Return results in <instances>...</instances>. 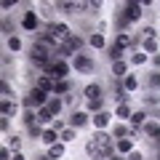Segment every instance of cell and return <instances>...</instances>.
Returning a JSON list of instances; mask_svg holds the SVG:
<instances>
[{
	"label": "cell",
	"instance_id": "cell-1",
	"mask_svg": "<svg viewBox=\"0 0 160 160\" xmlns=\"http://www.w3.org/2000/svg\"><path fill=\"white\" fill-rule=\"evenodd\" d=\"M46 32L51 35L53 43H64V40L72 35V29H69L67 24H62V22H53V24H48V27H46Z\"/></svg>",
	"mask_w": 160,
	"mask_h": 160
},
{
	"label": "cell",
	"instance_id": "cell-2",
	"mask_svg": "<svg viewBox=\"0 0 160 160\" xmlns=\"http://www.w3.org/2000/svg\"><path fill=\"white\" fill-rule=\"evenodd\" d=\"M46 75H51L56 83H59V80H67V75H69V64L62 62V59H56V62H53L51 67L46 69Z\"/></svg>",
	"mask_w": 160,
	"mask_h": 160
},
{
	"label": "cell",
	"instance_id": "cell-3",
	"mask_svg": "<svg viewBox=\"0 0 160 160\" xmlns=\"http://www.w3.org/2000/svg\"><path fill=\"white\" fill-rule=\"evenodd\" d=\"M72 67L78 69V72H83V75H91L93 69H96V64H93V59H88L86 53H78V56H72Z\"/></svg>",
	"mask_w": 160,
	"mask_h": 160
},
{
	"label": "cell",
	"instance_id": "cell-4",
	"mask_svg": "<svg viewBox=\"0 0 160 160\" xmlns=\"http://www.w3.org/2000/svg\"><path fill=\"white\" fill-rule=\"evenodd\" d=\"M93 142H96L99 147H102L104 152L109 155V158L115 155V139L109 136V133H104V131H96V133H93Z\"/></svg>",
	"mask_w": 160,
	"mask_h": 160
},
{
	"label": "cell",
	"instance_id": "cell-5",
	"mask_svg": "<svg viewBox=\"0 0 160 160\" xmlns=\"http://www.w3.org/2000/svg\"><path fill=\"white\" fill-rule=\"evenodd\" d=\"M86 155H88L91 160H109V155L104 152V149L99 147L93 139H88V142H86Z\"/></svg>",
	"mask_w": 160,
	"mask_h": 160
},
{
	"label": "cell",
	"instance_id": "cell-6",
	"mask_svg": "<svg viewBox=\"0 0 160 160\" xmlns=\"http://www.w3.org/2000/svg\"><path fill=\"white\" fill-rule=\"evenodd\" d=\"M142 13H144V11H142V3H128L126 11H123V19L131 24V22H139V16H142Z\"/></svg>",
	"mask_w": 160,
	"mask_h": 160
},
{
	"label": "cell",
	"instance_id": "cell-7",
	"mask_svg": "<svg viewBox=\"0 0 160 160\" xmlns=\"http://www.w3.org/2000/svg\"><path fill=\"white\" fill-rule=\"evenodd\" d=\"M38 24H40V16L35 11H27L24 13V19H22V27L27 29V32H35V29H38Z\"/></svg>",
	"mask_w": 160,
	"mask_h": 160
},
{
	"label": "cell",
	"instance_id": "cell-8",
	"mask_svg": "<svg viewBox=\"0 0 160 160\" xmlns=\"http://www.w3.org/2000/svg\"><path fill=\"white\" fill-rule=\"evenodd\" d=\"M53 86H56V80H53L51 75H40L35 88H40V91H46V93H53Z\"/></svg>",
	"mask_w": 160,
	"mask_h": 160
},
{
	"label": "cell",
	"instance_id": "cell-9",
	"mask_svg": "<svg viewBox=\"0 0 160 160\" xmlns=\"http://www.w3.org/2000/svg\"><path fill=\"white\" fill-rule=\"evenodd\" d=\"M53 13H56V6H53V3H43V6H40V13H38V16L43 19V22L53 24Z\"/></svg>",
	"mask_w": 160,
	"mask_h": 160
},
{
	"label": "cell",
	"instance_id": "cell-10",
	"mask_svg": "<svg viewBox=\"0 0 160 160\" xmlns=\"http://www.w3.org/2000/svg\"><path fill=\"white\" fill-rule=\"evenodd\" d=\"M144 133H147L152 142H158L160 139V123L158 120H147V123H144Z\"/></svg>",
	"mask_w": 160,
	"mask_h": 160
},
{
	"label": "cell",
	"instance_id": "cell-11",
	"mask_svg": "<svg viewBox=\"0 0 160 160\" xmlns=\"http://www.w3.org/2000/svg\"><path fill=\"white\" fill-rule=\"evenodd\" d=\"M88 120H91L88 112H80V109H78V112H72V118H69V126H72V128H83Z\"/></svg>",
	"mask_w": 160,
	"mask_h": 160
},
{
	"label": "cell",
	"instance_id": "cell-12",
	"mask_svg": "<svg viewBox=\"0 0 160 160\" xmlns=\"http://www.w3.org/2000/svg\"><path fill=\"white\" fill-rule=\"evenodd\" d=\"M83 93H86L88 102H96V99H102V86H99V83H88Z\"/></svg>",
	"mask_w": 160,
	"mask_h": 160
},
{
	"label": "cell",
	"instance_id": "cell-13",
	"mask_svg": "<svg viewBox=\"0 0 160 160\" xmlns=\"http://www.w3.org/2000/svg\"><path fill=\"white\" fill-rule=\"evenodd\" d=\"M0 112H3V118H13V115H16V102H13V99H3Z\"/></svg>",
	"mask_w": 160,
	"mask_h": 160
},
{
	"label": "cell",
	"instance_id": "cell-14",
	"mask_svg": "<svg viewBox=\"0 0 160 160\" xmlns=\"http://www.w3.org/2000/svg\"><path fill=\"white\" fill-rule=\"evenodd\" d=\"M109 120H112V115L102 109V112H96V118H93V126H96L99 131H102V128H107V126H109Z\"/></svg>",
	"mask_w": 160,
	"mask_h": 160
},
{
	"label": "cell",
	"instance_id": "cell-15",
	"mask_svg": "<svg viewBox=\"0 0 160 160\" xmlns=\"http://www.w3.org/2000/svg\"><path fill=\"white\" fill-rule=\"evenodd\" d=\"M40 142L48 144V147H51V144H56V142H59V131H56V128H46V131H43V136H40Z\"/></svg>",
	"mask_w": 160,
	"mask_h": 160
},
{
	"label": "cell",
	"instance_id": "cell-16",
	"mask_svg": "<svg viewBox=\"0 0 160 160\" xmlns=\"http://www.w3.org/2000/svg\"><path fill=\"white\" fill-rule=\"evenodd\" d=\"M51 120H56V115H53L48 107H40L38 109V123H40V126H43V123H51Z\"/></svg>",
	"mask_w": 160,
	"mask_h": 160
},
{
	"label": "cell",
	"instance_id": "cell-17",
	"mask_svg": "<svg viewBox=\"0 0 160 160\" xmlns=\"http://www.w3.org/2000/svg\"><path fill=\"white\" fill-rule=\"evenodd\" d=\"M115 149H118V152H123V155H131V152H133V142H131V139H118Z\"/></svg>",
	"mask_w": 160,
	"mask_h": 160
},
{
	"label": "cell",
	"instance_id": "cell-18",
	"mask_svg": "<svg viewBox=\"0 0 160 160\" xmlns=\"http://www.w3.org/2000/svg\"><path fill=\"white\" fill-rule=\"evenodd\" d=\"M48 158H51V160H56V158H64V144L62 142H56V144H51V147H48Z\"/></svg>",
	"mask_w": 160,
	"mask_h": 160
},
{
	"label": "cell",
	"instance_id": "cell-19",
	"mask_svg": "<svg viewBox=\"0 0 160 160\" xmlns=\"http://www.w3.org/2000/svg\"><path fill=\"white\" fill-rule=\"evenodd\" d=\"M147 118H149V115H147V112H142V109H139V112H133V115H131V128L144 126V123H147Z\"/></svg>",
	"mask_w": 160,
	"mask_h": 160
},
{
	"label": "cell",
	"instance_id": "cell-20",
	"mask_svg": "<svg viewBox=\"0 0 160 160\" xmlns=\"http://www.w3.org/2000/svg\"><path fill=\"white\" fill-rule=\"evenodd\" d=\"M46 107L51 109L53 115H59V112H62V107H64V99H59V96H51V99H48V104H46Z\"/></svg>",
	"mask_w": 160,
	"mask_h": 160
},
{
	"label": "cell",
	"instance_id": "cell-21",
	"mask_svg": "<svg viewBox=\"0 0 160 160\" xmlns=\"http://www.w3.org/2000/svg\"><path fill=\"white\" fill-rule=\"evenodd\" d=\"M115 43H118V46L123 48V51L133 46V40H131V35H128V32H118V40H115Z\"/></svg>",
	"mask_w": 160,
	"mask_h": 160
},
{
	"label": "cell",
	"instance_id": "cell-22",
	"mask_svg": "<svg viewBox=\"0 0 160 160\" xmlns=\"http://www.w3.org/2000/svg\"><path fill=\"white\" fill-rule=\"evenodd\" d=\"M147 59H149V56L142 51V48H133V53H131V64H136V67H139V64H144Z\"/></svg>",
	"mask_w": 160,
	"mask_h": 160
},
{
	"label": "cell",
	"instance_id": "cell-23",
	"mask_svg": "<svg viewBox=\"0 0 160 160\" xmlns=\"http://www.w3.org/2000/svg\"><path fill=\"white\" fill-rule=\"evenodd\" d=\"M67 93H69V83L67 80H59L53 86V96H67Z\"/></svg>",
	"mask_w": 160,
	"mask_h": 160
},
{
	"label": "cell",
	"instance_id": "cell-24",
	"mask_svg": "<svg viewBox=\"0 0 160 160\" xmlns=\"http://www.w3.org/2000/svg\"><path fill=\"white\" fill-rule=\"evenodd\" d=\"M59 142H75V128L72 126H67V128H64V131H59Z\"/></svg>",
	"mask_w": 160,
	"mask_h": 160
},
{
	"label": "cell",
	"instance_id": "cell-25",
	"mask_svg": "<svg viewBox=\"0 0 160 160\" xmlns=\"http://www.w3.org/2000/svg\"><path fill=\"white\" fill-rule=\"evenodd\" d=\"M128 131H131V128H126V126H115L112 128V139H128Z\"/></svg>",
	"mask_w": 160,
	"mask_h": 160
},
{
	"label": "cell",
	"instance_id": "cell-26",
	"mask_svg": "<svg viewBox=\"0 0 160 160\" xmlns=\"http://www.w3.org/2000/svg\"><path fill=\"white\" fill-rule=\"evenodd\" d=\"M123 88H126V91H136V88H139V80L133 78V75H126V80H123Z\"/></svg>",
	"mask_w": 160,
	"mask_h": 160
},
{
	"label": "cell",
	"instance_id": "cell-27",
	"mask_svg": "<svg viewBox=\"0 0 160 160\" xmlns=\"http://www.w3.org/2000/svg\"><path fill=\"white\" fill-rule=\"evenodd\" d=\"M109 59H112V62H120V59H123V48H120L118 43L109 46Z\"/></svg>",
	"mask_w": 160,
	"mask_h": 160
},
{
	"label": "cell",
	"instance_id": "cell-28",
	"mask_svg": "<svg viewBox=\"0 0 160 160\" xmlns=\"http://www.w3.org/2000/svg\"><path fill=\"white\" fill-rule=\"evenodd\" d=\"M8 147H11L13 152H22V136H16V133L8 136Z\"/></svg>",
	"mask_w": 160,
	"mask_h": 160
},
{
	"label": "cell",
	"instance_id": "cell-29",
	"mask_svg": "<svg viewBox=\"0 0 160 160\" xmlns=\"http://www.w3.org/2000/svg\"><path fill=\"white\" fill-rule=\"evenodd\" d=\"M126 69H128V64L120 59V62H112V75H126Z\"/></svg>",
	"mask_w": 160,
	"mask_h": 160
},
{
	"label": "cell",
	"instance_id": "cell-30",
	"mask_svg": "<svg viewBox=\"0 0 160 160\" xmlns=\"http://www.w3.org/2000/svg\"><path fill=\"white\" fill-rule=\"evenodd\" d=\"M142 102L147 104V107H158V104H160V96H158V93H147Z\"/></svg>",
	"mask_w": 160,
	"mask_h": 160
},
{
	"label": "cell",
	"instance_id": "cell-31",
	"mask_svg": "<svg viewBox=\"0 0 160 160\" xmlns=\"http://www.w3.org/2000/svg\"><path fill=\"white\" fill-rule=\"evenodd\" d=\"M56 8L62 13H75V3H69V0H64V3H56Z\"/></svg>",
	"mask_w": 160,
	"mask_h": 160
},
{
	"label": "cell",
	"instance_id": "cell-32",
	"mask_svg": "<svg viewBox=\"0 0 160 160\" xmlns=\"http://www.w3.org/2000/svg\"><path fill=\"white\" fill-rule=\"evenodd\" d=\"M0 93H3V99H13V88L8 86L6 80H3V83H0Z\"/></svg>",
	"mask_w": 160,
	"mask_h": 160
},
{
	"label": "cell",
	"instance_id": "cell-33",
	"mask_svg": "<svg viewBox=\"0 0 160 160\" xmlns=\"http://www.w3.org/2000/svg\"><path fill=\"white\" fill-rule=\"evenodd\" d=\"M88 8H91V3H88V0H78V3H75V13H86Z\"/></svg>",
	"mask_w": 160,
	"mask_h": 160
},
{
	"label": "cell",
	"instance_id": "cell-34",
	"mask_svg": "<svg viewBox=\"0 0 160 160\" xmlns=\"http://www.w3.org/2000/svg\"><path fill=\"white\" fill-rule=\"evenodd\" d=\"M144 51H147V53H158V40H144Z\"/></svg>",
	"mask_w": 160,
	"mask_h": 160
},
{
	"label": "cell",
	"instance_id": "cell-35",
	"mask_svg": "<svg viewBox=\"0 0 160 160\" xmlns=\"http://www.w3.org/2000/svg\"><path fill=\"white\" fill-rule=\"evenodd\" d=\"M131 107H128V104H118V118H131Z\"/></svg>",
	"mask_w": 160,
	"mask_h": 160
},
{
	"label": "cell",
	"instance_id": "cell-36",
	"mask_svg": "<svg viewBox=\"0 0 160 160\" xmlns=\"http://www.w3.org/2000/svg\"><path fill=\"white\" fill-rule=\"evenodd\" d=\"M22 104H24L27 109H35V107H40V104H38V99H35L32 93H29V96H24V102H22Z\"/></svg>",
	"mask_w": 160,
	"mask_h": 160
},
{
	"label": "cell",
	"instance_id": "cell-37",
	"mask_svg": "<svg viewBox=\"0 0 160 160\" xmlns=\"http://www.w3.org/2000/svg\"><path fill=\"white\" fill-rule=\"evenodd\" d=\"M93 48H102L104 46V35H91V40H88Z\"/></svg>",
	"mask_w": 160,
	"mask_h": 160
},
{
	"label": "cell",
	"instance_id": "cell-38",
	"mask_svg": "<svg viewBox=\"0 0 160 160\" xmlns=\"http://www.w3.org/2000/svg\"><path fill=\"white\" fill-rule=\"evenodd\" d=\"M88 112H102V99H96V102H86Z\"/></svg>",
	"mask_w": 160,
	"mask_h": 160
},
{
	"label": "cell",
	"instance_id": "cell-39",
	"mask_svg": "<svg viewBox=\"0 0 160 160\" xmlns=\"http://www.w3.org/2000/svg\"><path fill=\"white\" fill-rule=\"evenodd\" d=\"M8 48H11V51H19V48H22V40H19L16 35H13V38H8Z\"/></svg>",
	"mask_w": 160,
	"mask_h": 160
},
{
	"label": "cell",
	"instance_id": "cell-40",
	"mask_svg": "<svg viewBox=\"0 0 160 160\" xmlns=\"http://www.w3.org/2000/svg\"><path fill=\"white\" fill-rule=\"evenodd\" d=\"M155 35H158V32H155V27H144V29H142V38H144V40H152Z\"/></svg>",
	"mask_w": 160,
	"mask_h": 160
},
{
	"label": "cell",
	"instance_id": "cell-41",
	"mask_svg": "<svg viewBox=\"0 0 160 160\" xmlns=\"http://www.w3.org/2000/svg\"><path fill=\"white\" fill-rule=\"evenodd\" d=\"M13 158V155H11V147H8V144H6V147H0V160H11Z\"/></svg>",
	"mask_w": 160,
	"mask_h": 160
},
{
	"label": "cell",
	"instance_id": "cell-42",
	"mask_svg": "<svg viewBox=\"0 0 160 160\" xmlns=\"http://www.w3.org/2000/svg\"><path fill=\"white\" fill-rule=\"evenodd\" d=\"M3 32H6L8 38H13V24L8 22V19H3Z\"/></svg>",
	"mask_w": 160,
	"mask_h": 160
},
{
	"label": "cell",
	"instance_id": "cell-43",
	"mask_svg": "<svg viewBox=\"0 0 160 160\" xmlns=\"http://www.w3.org/2000/svg\"><path fill=\"white\" fill-rule=\"evenodd\" d=\"M29 128V133L32 136H43V128H40V123H32V126H27Z\"/></svg>",
	"mask_w": 160,
	"mask_h": 160
},
{
	"label": "cell",
	"instance_id": "cell-44",
	"mask_svg": "<svg viewBox=\"0 0 160 160\" xmlns=\"http://www.w3.org/2000/svg\"><path fill=\"white\" fill-rule=\"evenodd\" d=\"M149 86H152V88H160V72H152V75H149Z\"/></svg>",
	"mask_w": 160,
	"mask_h": 160
},
{
	"label": "cell",
	"instance_id": "cell-45",
	"mask_svg": "<svg viewBox=\"0 0 160 160\" xmlns=\"http://www.w3.org/2000/svg\"><path fill=\"white\" fill-rule=\"evenodd\" d=\"M128 160H144V155H142V152H136V149H133V152L128 155Z\"/></svg>",
	"mask_w": 160,
	"mask_h": 160
},
{
	"label": "cell",
	"instance_id": "cell-46",
	"mask_svg": "<svg viewBox=\"0 0 160 160\" xmlns=\"http://www.w3.org/2000/svg\"><path fill=\"white\" fill-rule=\"evenodd\" d=\"M104 29H107V22H99V27H96V35H104Z\"/></svg>",
	"mask_w": 160,
	"mask_h": 160
},
{
	"label": "cell",
	"instance_id": "cell-47",
	"mask_svg": "<svg viewBox=\"0 0 160 160\" xmlns=\"http://www.w3.org/2000/svg\"><path fill=\"white\" fill-rule=\"evenodd\" d=\"M0 131H8V118H0Z\"/></svg>",
	"mask_w": 160,
	"mask_h": 160
},
{
	"label": "cell",
	"instance_id": "cell-48",
	"mask_svg": "<svg viewBox=\"0 0 160 160\" xmlns=\"http://www.w3.org/2000/svg\"><path fill=\"white\" fill-rule=\"evenodd\" d=\"M152 64H155V67H160V53H155V56H152Z\"/></svg>",
	"mask_w": 160,
	"mask_h": 160
},
{
	"label": "cell",
	"instance_id": "cell-49",
	"mask_svg": "<svg viewBox=\"0 0 160 160\" xmlns=\"http://www.w3.org/2000/svg\"><path fill=\"white\" fill-rule=\"evenodd\" d=\"M11 160H27V158H24L22 152H13V158H11Z\"/></svg>",
	"mask_w": 160,
	"mask_h": 160
},
{
	"label": "cell",
	"instance_id": "cell-50",
	"mask_svg": "<svg viewBox=\"0 0 160 160\" xmlns=\"http://www.w3.org/2000/svg\"><path fill=\"white\" fill-rule=\"evenodd\" d=\"M38 160H51V158H48V155H40V158Z\"/></svg>",
	"mask_w": 160,
	"mask_h": 160
},
{
	"label": "cell",
	"instance_id": "cell-51",
	"mask_svg": "<svg viewBox=\"0 0 160 160\" xmlns=\"http://www.w3.org/2000/svg\"><path fill=\"white\" fill-rule=\"evenodd\" d=\"M155 118H158V123H160V107H158V112H155Z\"/></svg>",
	"mask_w": 160,
	"mask_h": 160
},
{
	"label": "cell",
	"instance_id": "cell-52",
	"mask_svg": "<svg viewBox=\"0 0 160 160\" xmlns=\"http://www.w3.org/2000/svg\"><path fill=\"white\" fill-rule=\"evenodd\" d=\"M109 160H120V158H115V155H112V158H109Z\"/></svg>",
	"mask_w": 160,
	"mask_h": 160
},
{
	"label": "cell",
	"instance_id": "cell-53",
	"mask_svg": "<svg viewBox=\"0 0 160 160\" xmlns=\"http://www.w3.org/2000/svg\"><path fill=\"white\" fill-rule=\"evenodd\" d=\"M158 160H160V155H158Z\"/></svg>",
	"mask_w": 160,
	"mask_h": 160
}]
</instances>
